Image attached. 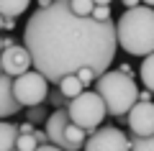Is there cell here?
Segmentation results:
<instances>
[{
  "label": "cell",
  "mask_w": 154,
  "mask_h": 151,
  "mask_svg": "<svg viewBox=\"0 0 154 151\" xmlns=\"http://www.w3.org/2000/svg\"><path fill=\"white\" fill-rule=\"evenodd\" d=\"M23 46L31 67L49 85L82 67H90L100 77L110 69L118 51L116 23L77 18L69 11V0H51L46 8L31 13L23 28Z\"/></svg>",
  "instance_id": "cell-1"
},
{
  "label": "cell",
  "mask_w": 154,
  "mask_h": 151,
  "mask_svg": "<svg viewBox=\"0 0 154 151\" xmlns=\"http://www.w3.org/2000/svg\"><path fill=\"white\" fill-rule=\"evenodd\" d=\"M116 44L128 56H149L154 51V11L146 5L126 8L116 23Z\"/></svg>",
  "instance_id": "cell-2"
},
{
  "label": "cell",
  "mask_w": 154,
  "mask_h": 151,
  "mask_svg": "<svg viewBox=\"0 0 154 151\" xmlns=\"http://www.w3.org/2000/svg\"><path fill=\"white\" fill-rule=\"evenodd\" d=\"M95 92L105 105V115H126L131 105L136 103L139 82L123 77L118 69H105L100 77H95Z\"/></svg>",
  "instance_id": "cell-3"
},
{
  "label": "cell",
  "mask_w": 154,
  "mask_h": 151,
  "mask_svg": "<svg viewBox=\"0 0 154 151\" xmlns=\"http://www.w3.org/2000/svg\"><path fill=\"white\" fill-rule=\"evenodd\" d=\"M44 133H46V141L51 146H57L59 151H82L85 138H88V133L69 120L67 108L51 110L44 123Z\"/></svg>",
  "instance_id": "cell-4"
},
{
  "label": "cell",
  "mask_w": 154,
  "mask_h": 151,
  "mask_svg": "<svg viewBox=\"0 0 154 151\" xmlns=\"http://www.w3.org/2000/svg\"><path fill=\"white\" fill-rule=\"evenodd\" d=\"M67 115L77 128H82L85 133H93L95 128H100L105 118V105L95 90H82L77 97H72L67 103Z\"/></svg>",
  "instance_id": "cell-5"
},
{
  "label": "cell",
  "mask_w": 154,
  "mask_h": 151,
  "mask_svg": "<svg viewBox=\"0 0 154 151\" xmlns=\"http://www.w3.org/2000/svg\"><path fill=\"white\" fill-rule=\"evenodd\" d=\"M11 92L16 97V103L21 108H31V105H41L46 100V92H49V82L38 74L36 69H28L23 74L13 77Z\"/></svg>",
  "instance_id": "cell-6"
},
{
  "label": "cell",
  "mask_w": 154,
  "mask_h": 151,
  "mask_svg": "<svg viewBox=\"0 0 154 151\" xmlns=\"http://www.w3.org/2000/svg\"><path fill=\"white\" fill-rule=\"evenodd\" d=\"M82 151H128V133H123L116 125L95 128L85 138Z\"/></svg>",
  "instance_id": "cell-7"
},
{
  "label": "cell",
  "mask_w": 154,
  "mask_h": 151,
  "mask_svg": "<svg viewBox=\"0 0 154 151\" xmlns=\"http://www.w3.org/2000/svg\"><path fill=\"white\" fill-rule=\"evenodd\" d=\"M0 69H3V74L11 77V80L31 69V56H28L26 46L23 44H16L11 49H3L0 51Z\"/></svg>",
  "instance_id": "cell-8"
},
{
  "label": "cell",
  "mask_w": 154,
  "mask_h": 151,
  "mask_svg": "<svg viewBox=\"0 0 154 151\" xmlns=\"http://www.w3.org/2000/svg\"><path fill=\"white\" fill-rule=\"evenodd\" d=\"M126 123L134 136H152L154 133V105L152 103H134L126 113Z\"/></svg>",
  "instance_id": "cell-9"
},
{
  "label": "cell",
  "mask_w": 154,
  "mask_h": 151,
  "mask_svg": "<svg viewBox=\"0 0 154 151\" xmlns=\"http://www.w3.org/2000/svg\"><path fill=\"white\" fill-rule=\"evenodd\" d=\"M11 85H13V80L8 74H0V120H5V118H11V115H16V113H21V105L16 103V97H13V92H11Z\"/></svg>",
  "instance_id": "cell-10"
},
{
  "label": "cell",
  "mask_w": 154,
  "mask_h": 151,
  "mask_svg": "<svg viewBox=\"0 0 154 151\" xmlns=\"http://www.w3.org/2000/svg\"><path fill=\"white\" fill-rule=\"evenodd\" d=\"M16 138H18V125L0 120V151H13L16 149Z\"/></svg>",
  "instance_id": "cell-11"
},
{
  "label": "cell",
  "mask_w": 154,
  "mask_h": 151,
  "mask_svg": "<svg viewBox=\"0 0 154 151\" xmlns=\"http://www.w3.org/2000/svg\"><path fill=\"white\" fill-rule=\"evenodd\" d=\"M31 0H0V18H18L26 13Z\"/></svg>",
  "instance_id": "cell-12"
},
{
  "label": "cell",
  "mask_w": 154,
  "mask_h": 151,
  "mask_svg": "<svg viewBox=\"0 0 154 151\" xmlns=\"http://www.w3.org/2000/svg\"><path fill=\"white\" fill-rule=\"evenodd\" d=\"M57 90H59L62 95L67 97V100H72V97H77L80 92L85 90V87H82V82L77 80L75 74H67V77H62V80L57 82Z\"/></svg>",
  "instance_id": "cell-13"
},
{
  "label": "cell",
  "mask_w": 154,
  "mask_h": 151,
  "mask_svg": "<svg viewBox=\"0 0 154 151\" xmlns=\"http://www.w3.org/2000/svg\"><path fill=\"white\" fill-rule=\"evenodd\" d=\"M23 113H26V120H28V123H33V125L46 123V118H49L44 103H41V105H31V108H23Z\"/></svg>",
  "instance_id": "cell-14"
},
{
  "label": "cell",
  "mask_w": 154,
  "mask_h": 151,
  "mask_svg": "<svg viewBox=\"0 0 154 151\" xmlns=\"http://www.w3.org/2000/svg\"><path fill=\"white\" fill-rule=\"evenodd\" d=\"M128 151H154L152 136H128Z\"/></svg>",
  "instance_id": "cell-15"
},
{
  "label": "cell",
  "mask_w": 154,
  "mask_h": 151,
  "mask_svg": "<svg viewBox=\"0 0 154 151\" xmlns=\"http://www.w3.org/2000/svg\"><path fill=\"white\" fill-rule=\"evenodd\" d=\"M141 69H139V77H141V82H144V90H152V69H154V59H152V54L149 56H141Z\"/></svg>",
  "instance_id": "cell-16"
},
{
  "label": "cell",
  "mask_w": 154,
  "mask_h": 151,
  "mask_svg": "<svg viewBox=\"0 0 154 151\" xmlns=\"http://www.w3.org/2000/svg\"><path fill=\"white\" fill-rule=\"evenodd\" d=\"M69 11H72V16H77V18H90L93 0H69Z\"/></svg>",
  "instance_id": "cell-17"
},
{
  "label": "cell",
  "mask_w": 154,
  "mask_h": 151,
  "mask_svg": "<svg viewBox=\"0 0 154 151\" xmlns=\"http://www.w3.org/2000/svg\"><path fill=\"white\" fill-rule=\"evenodd\" d=\"M36 138H33L31 133H18V138H16V151H33L36 149Z\"/></svg>",
  "instance_id": "cell-18"
},
{
  "label": "cell",
  "mask_w": 154,
  "mask_h": 151,
  "mask_svg": "<svg viewBox=\"0 0 154 151\" xmlns=\"http://www.w3.org/2000/svg\"><path fill=\"white\" fill-rule=\"evenodd\" d=\"M75 77H77L80 82H82V87L88 90V87L95 82V77H98V74H95V72L90 69V67H82V69H77V72H75Z\"/></svg>",
  "instance_id": "cell-19"
},
{
  "label": "cell",
  "mask_w": 154,
  "mask_h": 151,
  "mask_svg": "<svg viewBox=\"0 0 154 151\" xmlns=\"http://www.w3.org/2000/svg\"><path fill=\"white\" fill-rule=\"evenodd\" d=\"M46 100H49L54 108H67V103H69V100H67L59 90H51V87H49V92H46Z\"/></svg>",
  "instance_id": "cell-20"
},
{
  "label": "cell",
  "mask_w": 154,
  "mask_h": 151,
  "mask_svg": "<svg viewBox=\"0 0 154 151\" xmlns=\"http://www.w3.org/2000/svg\"><path fill=\"white\" fill-rule=\"evenodd\" d=\"M90 18H93V21H110V8L108 5H93Z\"/></svg>",
  "instance_id": "cell-21"
},
{
  "label": "cell",
  "mask_w": 154,
  "mask_h": 151,
  "mask_svg": "<svg viewBox=\"0 0 154 151\" xmlns=\"http://www.w3.org/2000/svg\"><path fill=\"white\" fill-rule=\"evenodd\" d=\"M118 72H121L123 77H128V80H136V72H134L128 64H118Z\"/></svg>",
  "instance_id": "cell-22"
},
{
  "label": "cell",
  "mask_w": 154,
  "mask_h": 151,
  "mask_svg": "<svg viewBox=\"0 0 154 151\" xmlns=\"http://www.w3.org/2000/svg\"><path fill=\"white\" fill-rule=\"evenodd\" d=\"M0 28L3 31H13L16 28V18H0Z\"/></svg>",
  "instance_id": "cell-23"
},
{
  "label": "cell",
  "mask_w": 154,
  "mask_h": 151,
  "mask_svg": "<svg viewBox=\"0 0 154 151\" xmlns=\"http://www.w3.org/2000/svg\"><path fill=\"white\" fill-rule=\"evenodd\" d=\"M33 138H36V143L38 146H41V143H49V141H46V133H44V131H38V128H33Z\"/></svg>",
  "instance_id": "cell-24"
},
{
  "label": "cell",
  "mask_w": 154,
  "mask_h": 151,
  "mask_svg": "<svg viewBox=\"0 0 154 151\" xmlns=\"http://www.w3.org/2000/svg\"><path fill=\"white\" fill-rule=\"evenodd\" d=\"M33 128H36L33 123H28V120H23V123L18 125V133H33Z\"/></svg>",
  "instance_id": "cell-25"
},
{
  "label": "cell",
  "mask_w": 154,
  "mask_h": 151,
  "mask_svg": "<svg viewBox=\"0 0 154 151\" xmlns=\"http://www.w3.org/2000/svg\"><path fill=\"white\" fill-rule=\"evenodd\" d=\"M0 44H3V49H11V46H16V38L5 36V38H0Z\"/></svg>",
  "instance_id": "cell-26"
},
{
  "label": "cell",
  "mask_w": 154,
  "mask_h": 151,
  "mask_svg": "<svg viewBox=\"0 0 154 151\" xmlns=\"http://www.w3.org/2000/svg\"><path fill=\"white\" fill-rule=\"evenodd\" d=\"M33 151H59L57 146H51V143H41V146H36Z\"/></svg>",
  "instance_id": "cell-27"
},
{
  "label": "cell",
  "mask_w": 154,
  "mask_h": 151,
  "mask_svg": "<svg viewBox=\"0 0 154 151\" xmlns=\"http://www.w3.org/2000/svg\"><path fill=\"white\" fill-rule=\"evenodd\" d=\"M123 3V8H136V5H141V0H121Z\"/></svg>",
  "instance_id": "cell-28"
},
{
  "label": "cell",
  "mask_w": 154,
  "mask_h": 151,
  "mask_svg": "<svg viewBox=\"0 0 154 151\" xmlns=\"http://www.w3.org/2000/svg\"><path fill=\"white\" fill-rule=\"evenodd\" d=\"M93 5H110V0H93Z\"/></svg>",
  "instance_id": "cell-29"
},
{
  "label": "cell",
  "mask_w": 154,
  "mask_h": 151,
  "mask_svg": "<svg viewBox=\"0 0 154 151\" xmlns=\"http://www.w3.org/2000/svg\"><path fill=\"white\" fill-rule=\"evenodd\" d=\"M49 3H51V0H36V5H38V8H46Z\"/></svg>",
  "instance_id": "cell-30"
},
{
  "label": "cell",
  "mask_w": 154,
  "mask_h": 151,
  "mask_svg": "<svg viewBox=\"0 0 154 151\" xmlns=\"http://www.w3.org/2000/svg\"><path fill=\"white\" fill-rule=\"evenodd\" d=\"M152 3L154 0H141V5H146V8H152Z\"/></svg>",
  "instance_id": "cell-31"
},
{
  "label": "cell",
  "mask_w": 154,
  "mask_h": 151,
  "mask_svg": "<svg viewBox=\"0 0 154 151\" xmlns=\"http://www.w3.org/2000/svg\"><path fill=\"white\" fill-rule=\"evenodd\" d=\"M0 51H3V44H0Z\"/></svg>",
  "instance_id": "cell-32"
},
{
  "label": "cell",
  "mask_w": 154,
  "mask_h": 151,
  "mask_svg": "<svg viewBox=\"0 0 154 151\" xmlns=\"http://www.w3.org/2000/svg\"><path fill=\"white\" fill-rule=\"evenodd\" d=\"M0 74H3V69H0Z\"/></svg>",
  "instance_id": "cell-33"
},
{
  "label": "cell",
  "mask_w": 154,
  "mask_h": 151,
  "mask_svg": "<svg viewBox=\"0 0 154 151\" xmlns=\"http://www.w3.org/2000/svg\"><path fill=\"white\" fill-rule=\"evenodd\" d=\"M13 151H16V149H13Z\"/></svg>",
  "instance_id": "cell-34"
}]
</instances>
